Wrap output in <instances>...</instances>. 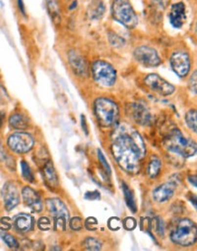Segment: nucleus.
Masks as SVG:
<instances>
[{
	"instance_id": "nucleus-1",
	"label": "nucleus",
	"mask_w": 197,
	"mask_h": 251,
	"mask_svg": "<svg viewBox=\"0 0 197 251\" xmlns=\"http://www.w3.org/2000/svg\"><path fill=\"white\" fill-rule=\"evenodd\" d=\"M111 152L126 172L137 174L146 155V146L140 134L127 124H119L111 136Z\"/></svg>"
},
{
	"instance_id": "nucleus-2",
	"label": "nucleus",
	"mask_w": 197,
	"mask_h": 251,
	"mask_svg": "<svg viewBox=\"0 0 197 251\" xmlns=\"http://www.w3.org/2000/svg\"><path fill=\"white\" fill-rule=\"evenodd\" d=\"M164 146L169 151L183 157H190L196 153V144L192 140L185 138L177 129L171 131L165 138Z\"/></svg>"
},
{
	"instance_id": "nucleus-3",
	"label": "nucleus",
	"mask_w": 197,
	"mask_h": 251,
	"mask_svg": "<svg viewBox=\"0 0 197 251\" xmlns=\"http://www.w3.org/2000/svg\"><path fill=\"white\" fill-rule=\"evenodd\" d=\"M197 231L194 222L188 219L180 220L172 230L171 239L180 246H191L196 242Z\"/></svg>"
},
{
	"instance_id": "nucleus-4",
	"label": "nucleus",
	"mask_w": 197,
	"mask_h": 251,
	"mask_svg": "<svg viewBox=\"0 0 197 251\" xmlns=\"http://www.w3.org/2000/svg\"><path fill=\"white\" fill-rule=\"evenodd\" d=\"M112 17L127 28H134L138 24V17L128 0H114L112 3Z\"/></svg>"
},
{
	"instance_id": "nucleus-5",
	"label": "nucleus",
	"mask_w": 197,
	"mask_h": 251,
	"mask_svg": "<svg viewBox=\"0 0 197 251\" xmlns=\"http://www.w3.org/2000/svg\"><path fill=\"white\" fill-rule=\"evenodd\" d=\"M95 113L98 120L104 126H111L118 117L117 105L108 98H99L95 102Z\"/></svg>"
},
{
	"instance_id": "nucleus-6",
	"label": "nucleus",
	"mask_w": 197,
	"mask_h": 251,
	"mask_svg": "<svg viewBox=\"0 0 197 251\" xmlns=\"http://www.w3.org/2000/svg\"><path fill=\"white\" fill-rule=\"evenodd\" d=\"M92 73L95 80L106 87L112 86L116 80V72L109 64L103 60H98L93 64Z\"/></svg>"
},
{
	"instance_id": "nucleus-7",
	"label": "nucleus",
	"mask_w": 197,
	"mask_h": 251,
	"mask_svg": "<svg viewBox=\"0 0 197 251\" xmlns=\"http://www.w3.org/2000/svg\"><path fill=\"white\" fill-rule=\"evenodd\" d=\"M46 206L54 219L55 228L64 230L69 220V212L66 206L57 198H51L46 200Z\"/></svg>"
},
{
	"instance_id": "nucleus-8",
	"label": "nucleus",
	"mask_w": 197,
	"mask_h": 251,
	"mask_svg": "<svg viewBox=\"0 0 197 251\" xmlns=\"http://www.w3.org/2000/svg\"><path fill=\"white\" fill-rule=\"evenodd\" d=\"M126 113L128 117L135 123L141 126H147L151 124L152 115L148 107L141 102L130 103L126 107Z\"/></svg>"
},
{
	"instance_id": "nucleus-9",
	"label": "nucleus",
	"mask_w": 197,
	"mask_h": 251,
	"mask_svg": "<svg viewBox=\"0 0 197 251\" xmlns=\"http://www.w3.org/2000/svg\"><path fill=\"white\" fill-rule=\"evenodd\" d=\"M35 145V140L28 133H15L8 139L9 148L17 153H26L30 151Z\"/></svg>"
},
{
	"instance_id": "nucleus-10",
	"label": "nucleus",
	"mask_w": 197,
	"mask_h": 251,
	"mask_svg": "<svg viewBox=\"0 0 197 251\" xmlns=\"http://www.w3.org/2000/svg\"><path fill=\"white\" fill-rule=\"evenodd\" d=\"M134 57L142 66L147 68L158 67L162 62L156 50L145 46L139 47L134 50Z\"/></svg>"
},
{
	"instance_id": "nucleus-11",
	"label": "nucleus",
	"mask_w": 197,
	"mask_h": 251,
	"mask_svg": "<svg viewBox=\"0 0 197 251\" xmlns=\"http://www.w3.org/2000/svg\"><path fill=\"white\" fill-rule=\"evenodd\" d=\"M145 84L162 96H169L175 92V86L158 75H149L145 78Z\"/></svg>"
},
{
	"instance_id": "nucleus-12",
	"label": "nucleus",
	"mask_w": 197,
	"mask_h": 251,
	"mask_svg": "<svg viewBox=\"0 0 197 251\" xmlns=\"http://www.w3.org/2000/svg\"><path fill=\"white\" fill-rule=\"evenodd\" d=\"M171 67L179 77H185L190 70L188 54L183 51L175 52L171 57Z\"/></svg>"
},
{
	"instance_id": "nucleus-13",
	"label": "nucleus",
	"mask_w": 197,
	"mask_h": 251,
	"mask_svg": "<svg viewBox=\"0 0 197 251\" xmlns=\"http://www.w3.org/2000/svg\"><path fill=\"white\" fill-rule=\"evenodd\" d=\"M2 197L7 211H11L18 206L20 203V194L17 186L13 182H7L3 186Z\"/></svg>"
},
{
	"instance_id": "nucleus-14",
	"label": "nucleus",
	"mask_w": 197,
	"mask_h": 251,
	"mask_svg": "<svg viewBox=\"0 0 197 251\" xmlns=\"http://www.w3.org/2000/svg\"><path fill=\"white\" fill-rule=\"evenodd\" d=\"M175 188H176V184L172 181L164 183L163 185L159 186L154 190V192H153L154 200L159 203L167 202L174 196Z\"/></svg>"
},
{
	"instance_id": "nucleus-15",
	"label": "nucleus",
	"mask_w": 197,
	"mask_h": 251,
	"mask_svg": "<svg viewBox=\"0 0 197 251\" xmlns=\"http://www.w3.org/2000/svg\"><path fill=\"white\" fill-rule=\"evenodd\" d=\"M22 197L25 204L35 212H41L43 210V203L38 193L30 187H24L22 190Z\"/></svg>"
},
{
	"instance_id": "nucleus-16",
	"label": "nucleus",
	"mask_w": 197,
	"mask_h": 251,
	"mask_svg": "<svg viewBox=\"0 0 197 251\" xmlns=\"http://www.w3.org/2000/svg\"><path fill=\"white\" fill-rule=\"evenodd\" d=\"M170 21L171 24L175 28H181L186 20V13H185V6L182 2L175 3L172 6L170 12Z\"/></svg>"
},
{
	"instance_id": "nucleus-17",
	"label": "nucleus",
	"mask_w": 197,
	"mask_h": 251,
	"mask_svg": "<svg viewBox=\"0 0 197 251\" xmlns=\"http://www.w3.org/2000/svg\"><path fill=\"white\" fill-rule=\"evenodd\" d=\"M69 61L76 74L80 75H85L87 74V64L84 57L81 56V54L77 53L74 50H71L69 52Z\"/></svg>"
},
{
	"instance_id": "nucleus-18",
	"label": "nucleus",
	"mask_w": 197,
	"mask_h": 251,
	"mask_svg": "<svg viewBox=\"0 0 197 251\" xmlns=\"http://www.w3.org/2000/svg\"><path fill=\"white\" fill-rule=\"evenodd\" d=\"M15 227L21 232L30 231L34 226V219L28 214H20L14 219Z\"/></svg>"
},
{
	"instance_id": "nucleus-19",
	"label": "nucleus",
	"mask_w": 197,
	"mask_h": 251,
	"mask_svg": "<svg viewBox=\"0 0 197 251\" xmlns=\"http://www.w3.org/2000/svg\"><path fill=\"white\" fill-rule=\"evenodd\" d=\"M44 178L45 183L51 188H54L58 185V178L51 161H47L44 166Z\"/></svg>"
},
{
	"instance_id": "nucleus-20",
	"label": "nucleus",
	"mask_w": 197,
	"mask_h": 251,
	"mask_svg": "<svg viewBox=\"0 0 197 251\" xmlns=\"http://www.w3.org/2000/svg\"><path fill=\"white\" fill-rule=\"evenodd\" d=\"M122 190H123V194H124V198H125V202L128 206V208L132 211L133 213H135L137 211V206H136V202L133 196L132 191L130 190V188L126 185L125 182H122Z\"/></svg>"
},
{
	"instance_id": "nucleus-21",
	"label": "nucleus",
	"mask_w": 197,
	"mask_h": 251,
	"mask_svg": "<svg viewBox=\"0 0 197 251\" xmlns=\"http://www.w3.org/2000/svg\"><path fill=\"white\" fill-rule=\"evenodd\" d=\"M105 12V6L104 3L100 0H96V1H93L88 9V13L90 18L92 19H99L102 17V15Z\"/></svg>"
},
{
	"instance_id": "nucleus-22",
	"label": "nucleus",
	"mask_w": 197,
	"mask_h": 251,
	"mask_svg": "<svg viewBox=\"0 0 197 251\" xmlns=\"http://www.w3.org/2000/svg\"><path fill=\"white\" fill-rule=\"evenodd\" d=\"M9 123L14 129L25 130L28 128V120L22 114H14L10 117Z\"/></svg>"
},
{
	"instance_id": "nucleus-23",
	"label": "nucleus",
	"mask_w": 197,
	"mask_h": 251,
	"mask_svg": "<svg viewBox=\"0 0 197 251\" xmlns=\"http://www.w3.org/2000/svg\"><path fill=\"white\" fill-rule=\"evenodd\" d=\"M50 17L55 24L60 23V9L57 0H45Z\"/></svg>"
},
{
	"instance_id": "nucleus-24",
	"label": "nucleus",
	"mask_w": 197,
	"mask_h": 251,
	"mask_svg": "<svg viewBox=\"0 0 197 251\" xmlns=\"http://www.w3.org/2000/svg\"><path fill=\"white\" fill-rule=\"evenodd\" d=\"M161 167H162V164H161L160 159L157 158V157H153V159L149 163L148 169H147L149 177H151V178L157 177L159 172H160V170H161Z\"/></svg>"
},
{
	"instance_id": "nucleus-25",
	"label": "nucleus",
	"mask_w": 197,
	"mask_h": 251,
	"mask_svg": "<svg viewBox=\"0 0 197 251\" xmlns=\"http://www.w3.org/2000/svg\"><path fill=\"white\" fill-rule=\"evenodd\" d=\"M185 122L187 127L194 133L197 132V113L196 110H190L185 116Z\"/></svg>"
},
{
	"instance_id": "nucleus-26",
	"label": "nucleus",
	"mask_w": 197,
	"mask_h": 251,
	"mask_svg": "<svg viewBox=\"0 0 197 251\" xmlns=\"http://www.w3.org/2000/svg\"><path fill=\"white\" fill-rule=\"evenodd\" d=\"M21 169H22L23 177H24L27 181L33 183L34 180H35V177H34V174H33V172H32V169H31V167H30V165L28 164V162L22 161V162H21Z\"/></svg>"
},
{
	"instance_id": "nucleus-27",
	"label": "nucleus",
	"mask_w": 197,
	"mask_h": 251,
	"mask_svg": "<svg viewBox=\"0 0 197 251\" xmlns=\"http://www.w3.org/2000/svg\"><path fill=\"white\" fill-rule=\"evenodd\" d=\"M84 245L88 250H101L102 249V242L94 237H88L84 241Z\"/></svg>"
},
{
	"instance_id": "nucleus-28",
	"label": "nucleus",
	"mask_w": 197,
	"mask_h": 251,
	"mask_svg": "<svg viewBox=\"0 0 197 251\" xmlns=\"http://www.w3.org/2000/svg\"><path fill=\"white\" fill-rule=\"evenodd\" d=\"M152 228L155 230L160 236H164V223L160 218H156L152 221Z\"/></svg>"
},
{
	"instance_id": "nucleus-29",
	"label": "nucleus",
	"mask_w": 197,
	"mask_h": 251,
	"mask_svg": "<svg viewBox=\"0 0 197 251\" xmlns=\"http://www.w3.org/2000/svg\"><path fill=\"white\" fill-rule=\"evenodd\" d=\"M1 236H2V239L4 240V242L10 247V248H18L19 247V243L18 241L16 240V238L11 235V234H8V233H3L1 232Z\"/></svg>"
},
{
	"instance_id": "nucleus-30",
	"label": "nucleus",
	"mask_w": 197,
	"mask_h": 251,
	"mask_svg": "<svg viewBox=\"0 0 197 251\" xmlns=\"http://www.w3.org/2000/svg\"><path fill=\"white\" fill-rule=\"evenodd\" d=\"M122 226L126 230H133L137 226V222L135 219L129 217V218L124 219V221L122 222Z\"/></svg>"
},
{
	"instance_id": "nucleus-31",
	"label": "nucleus",
	"mask_w": 197,
	"mask_h": 251,
	"mask_svg": "<svg viewBox=\"0 0 197 251\" xmlns=\"http://www.w3.org/2000/svg\"><path fill=\"white\" fill-rule=\"evenodd\" d=\"M38 226L41 230H49L50 227H51V223H50V220L46 217H44V218H41L38 222Z\"/></svg>"
},
{
	"instance_id": "nucleus-32",
	"label": "nucleus",
	"mask_w": 197,
	"mask_h": 251,
	"mask_svg": "<svg viewBox=\"0 0 197 251\" xmlns=\"http://www.w3.org/2000/svg\"><path fill=\"white\" fill-rule=\"evenodd\" d=\"M108 226L111 230H118L122 227V222L118 218L113 217V218H110L109 220Z\"/></svg>"
},
{
	"instance_id": "nucleus-33",
	"label": "nucleus",
	"mask_w": 197,
	"mask_h": 251,
	"mask_svg": "<svg viewBox=\"0 0 197 251\" xmlns=\"http://www.w3.org/2000/svg\"><path fill=\"white\" fill-rule=\"evenodd\" d=\"M69 226L73 230H81L83 228V226H84L83 220L81 218H78V217L73 218V219H71V221L69 223Z\"/></svg>"
},
{
	"instance_id": "nucleus-34",
	"label": "nucleus",
	"mask_w": 197,
	"mask_h": 251,
	"mask_svg": "<svg viewBox=\"0 0 197 251\" xmlns=\"http://www.w3.org/2000/svg\"><path fill=\"white\" fill-rule=\"evenodd\" d=\"M85 227L88 229V230H96L97 227H98V221L96 218H88L86 221H85Z\"/></svg>"
},
{
	"instance_id": "nucleus-35",
	"label": "nucleus",
	"mask_w": 197,
	"mask_h": 251,
	"mask_svg": "<svg viewBox=\"0 0 197 251\" xmlns=\"http://www.w3.org/2000/svg\"><path fill=\"white\" fill-rule=\"evenodd\" d=\"M98 156H99V159H100V161L102 162V164L104 165V167H105V169H106V171H108V173L109 174H110V167H109V163H108V161H107V159L105 158V156H104V154H103V152L101 151V150H98Z\"/></svg>"
},
{
	"instance_id": "nucleus-36",
	"label": "nucleus",
	"mask_w": 197,
	"mask_h": 251,
	"mask_svg": "<svg viewBox=\"0 0 197 251\" xmlns=\"http://www.w3.org/2000/svg\"><path fill=\"white\" fill-rule=\"evenodd\" d=\"M196 75H197V74H196V72H194L190 78V81H189V87L194 94H196Z\"/></svg>"
},
{
	"instance_id": "nucleus-37",
	"label": "nucleus",
	"mask_w": 197,
	"mask_h": 251,
	"mask_svg": "<svg viewBox=\"0 0 197 251\" xmlns=\"http://www.w3.org/2000/svg\"><path fill=\"white\" fill-rule=\"evenodd\" d=\"M101 195L98 191H93V192H87L85 194V199L87 200H98L100 199Z\"/></svg>"
},
{
	"instance_id": "nucleus-38",
	"label": "nucleus",
	"mask_w": 197,
	"mask_h": 251,
	"mask_svg": "<svg viewBox=\"0 0 197 251\" xmlns=\"http://www.w3.org/2000/svg\"><path fill=\"white\" fill-rule=\"evenodd\" d=\"M113 40H115V42H113L112 43V45L113 46H115V47H118V45H117V42H119L122 46H123V44H124V41H123V39H121V38H119L117 35H112V34H110L109 35V41H113Z\"/></svg>"
},
{
	"instance_id": "nucleus-39",
	"label": "nucleus",
	"mask_w": 197,
	"mask_h": 251,
	"mask_svg": "<svg viewBox=\"0 0 197 251\" xmlns=\"http://www.w3.org/2000/svg\"><path fill=\"white\" fill-rule=\"evenodd\" d=\"M6 157V152L5 150L2 148L1 144H0V160H3Z\"/></svg>"
},
{
	"instance_id": "nucleus-40",
	"label": "nucleus",
	"mask_w": 197,
	"mask_h": 251,
	"mask_svg": "<svg viewBox=\"0 0 197 251\" xmlns=\"http://www.w3.org/2000/svg\"><path fill=\"white\" fill-rule=\"evenodd\" d=\"M189 181H190V183L194 186V187H196V175H191V176H189Z\"/></svg>"
},
{
	"instance_id": "nucleus-41",
	"label": "nucleus",
	"mask_w": 197,
	"mask_h": 251,
	"mask_svg": "<svg viewBox=\"0 0 197 251\" xmlns=\"http://www.w3.org/2000/svg\"><path fill=\"white\" fill-rule=\"evenodd\" d=\"M4 114L2 113V112H0V128L2 127V125H3V121H4Z\"/></svg>"
},
{
	"instance_id": "nucleus-42",
	"label": "nucleus",
	"mask_w": 197,
	"mask_h": 251,
	"mask_svg": "<svg viewBox=\"0 0 197 251\" xmlns=\"http://www.w3.org/2000/svg\"><path fill=\"white\" fill-rule=\"evenodd\" d=\"M18 3H19V7H20L21 11L23 12V14H25V7H24V4H23L22 0H18Z\"/></svg>"
},
{
	"instance_id": "nucleus-43",
	"label": "nucleus",
	"mask_w": 197,
	"mask_h": 251,
	"mask_svg": "<svg viewBox=\"0 0 197 251\" xmlns=\"http://www.w3.org/2000/svg\"><path fill=\"white\" fill-rule=\"evenodd\" d=\"M1 222H2V226L7 224V222H5V219H2V221H1ZM9 227H10V226H9V225H7V226H4V229H6V228H9Z\"/></svg>"
},
{
	"instance_id": "nucleus-44",
	"label": "nucleus",
	"mask_w": 197,
	"mask_h": 251,
	"mask_svg": "<svg viewBox=\"0 0 197 251\" xmlns=\"http://www.w3.org/2000/svg\"><path fill=\"white\" fill-rule=\"evenodd\" d=\"M2 95H3V94H2V91H1V88H0V99H1V98H2Z\"/></svg>"
}]
</instances>
